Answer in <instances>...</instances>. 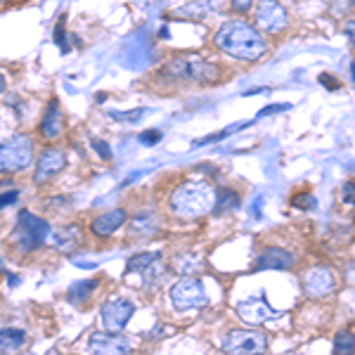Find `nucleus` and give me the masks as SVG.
Masks as SVG:
<instances>
[{
    "label": "nucleus",
    "mask_w": 355,
    "mask_h": 355,
    "mask_svg": "<svg viewBox=\"0 0 355 355\" xmlns=\"http://www.w3.org/2000/svg\"><path fill=\"white\" fill-rule=\"evenodd\" d=\"M216 45L225 55L234 57L242 62H256L266 55L268 45L266 38L259 28L246 24L242 19H230L220 26V31L216 33Z\"/></svg>",
    "instance_id": "obj_1"
},
{
    "label": "nucleus",
    "mask_w": 355,
    "mask_h": 355,
    "mask_svg": "<svg viewBox=\"0 0 355 355\" xmlns=\"http://www.w3.org/2000/svg\"><path fill=\"white\" fill-rule=\"evenodd\" d=\"M216 192L206 180H185L168 194V209L175 218H202L214 211Z\"/></svg>",
    "instance_id": "obj_2"
},
{
    "label": "nucleus",
    "mask_w": 355,
    "mask_h": 355,
    "mask_svg": "<svg viewBox=\"0 0 355 355\" xmlns=\"http://www.w3.org/2000/svg\"><path fill=\"white\" fill-rule=\"evenodd\" d=\"M48 239H50L48 220L33 216L31 211H19L17 225H15V230L10 232L8 242L15 254L24 256V254H33V251H38L41 246H45Z\"/></svg>",
    "instance_id": "obj_3"
},
{
    "label": "nucleus",
    "mask_w": 355,
    "mask_h": 355,
    "mask_svg": "<svg viewBox=\"0 0 355 355\" xmlns=\"http://www.w3.org/2000/svg\"><path fill=\"white\" fill-rule=\"evenodd\" d=\"M162 76L166 81H180V83H216L218 81V67L211 64L199 57H175L162 67Z\"/></svg>",
    "instance_id": "obj_4"
},
{
    "label": "nucleus",
    "mask_w": 355,
    "mask_h": 355,
    "mask_svg": "<svg viewBox=\"0 0 355 355\" xmlns=\"http://www.w3.org/2000/svg\"><path fill=\"white\" fill-rule=\"evenodd\" d=\"M33 164V140L28 135H10L0 140V175L19 173Z\"/></svg>",
    "instance_id": "obj_5"
},
{
    "label": "nucleus",
    "mask_w": 355,
    "mask_h": 355,
    "mask_svg": "<svg viewBox=\"0 0 355 355\" xmlns=\"http://www.w3.org/2000/svg\"><path fill=\"white\" fill-rule=\"evenodd\" d=\"M168 301L178 313H187L204 308L209 303V296H206L204 284L197 277H182L168 289Z\"/></svg>",
    "instance_id": "obj_6"
},
{
    "label": "nucleus",
    "mask_w": 355,
    "mask_h": 355,
    "mask_svg": "<svg viewBox=\"0 0 355 355\" xmlns=\"http://www.w3.org/2000/svg\"><path fill=\"white\" fill-rule=\"evenodd\" d=\"M166 275V268L162 263V256L159 254H137L130 256L128 266H125V277H135L137 287L150 289L154 284H159Z\"/></svg>",
    "instance_id": "obj_7"
},
{
    "label": "nucleus",
    "mask_w": 355,
    "mask_h": 355,
    "mask_svg": "<svg viewBox=\"0 0 355 355\" xmlns=\"http://www.w3.org/2000/svg\"><path fill=\"white\" fill-rule=\"evenodd\" d=\"M268 336L254 329H232L223 341V351L232 355H259L266 353Z\"/></svg>",
    "instance_id": "obj_8"
},
{
    "label": "nucleus",
    "mask_w": 355,
    "mask_h": 355,
    "mask_svg": "<svg viewBox=\"0 0 355 355\" xmlns=\"http://www.w3.org/2000/svg\"><path fill=\"white\" fill-rule=\"evenodd\" d=\"M133 315H135V303L130 299H123V296H112L100 308L102 327L107 331H121L130 322Z\"/></svg>",
    "instance_id": "obj_9"
},
{
    "label": "nucleus",
    "mask_w": 355,
    "mask_h": 355,
    "mask_svg": "<svg viewBox=\"0 0 355 355\" xmlns=\"http://www.w3.org/2000/svg\"><path fill=\"white\" fill-rule=\"evenodd\" d=\"M237 315L239 320L246 324H254V327H259V324H266L270 322V320H277L279 313L275 311V308L268 303V299L263 294H256V296H246L244 301L237 303Z\"/></svg>",
    "instance_id": "obj_10"
},
{
    "label": "nucleus",
    "mask_w": 355,
    "mask_h": 355,
    "mask_svg": "<svg viewBox=\"0 0 355 355\" xmlns=\"http://www.w3.org/2000/svg\"><path fill=\"white\" fill-rule=\"evenodd\" d=\"M254 21L259 31L279 33L287 26V10L277 0H259L254 5Z\"/></svg>",
    "instance_id": "obj_11"
},
{
    "label": "nucleus",
    "mask_w": 355,
    "mask_h": 355,
    "mask_svg": "<svg viewBox=\"0 0 355 355\" xmlns=\"http://www.w3.org/2000/svg\"><path fill=\"white\" fill-rule=\"evenodd\" d=\"M67 166V154L60 147H48L38 154L36 164H33V182L36 185H48L53 178H57Z\"/></svg>",
    "instance_id": "obj_12"
},
{
    "label": "nucleus",
    "mask_w": 355,
    "mask_h": 355,
    "mask_svg": "<svg viewBox=\"0 0 355 355\" xmlns=\"http://www.w3.org/2000/svg\"><path fill=\"white\" fill-rule=\"evenodd\" d=\"M128 223V211L125 209H110L105 211V214L95 216L93 220H90V232H93V237L97 239H107L112 237V234H116L121 227Z\"/></svg>",
    "instance_id": "obj_13"
},
{
    "label": "nucleus",
    "mask_w": 355,
    "mask_h": 355,
    "mask_svg": "<svg viewBox=\"0 0 355 355\" xmlns=\"http://www.w3.org/2000/svg\"><path fill=\"white\" fill-rule=\"evenodd\" d=\"M331 289H334V275H331L329 268L315 266L303 275V291L311 299H322V296L331 294Z\"/></svg>",
    "instance_id": "obj_14"
},
{
    "label": "nucleus",
    "mask_w": 355,
    "mask_h": 355,
    "mask_svg": "<svg viewBox=\"0 0 355 355\" xmlns=\"http://www.w3.org/2000/svg\"><path fill=\"white\" fill-rule=\"evenodd\" d=\"M130 348H133V341L119 331H95L88 339V351L93 353H128Z\"/></svg>",
    "instance_id": "obj_15"
},
{
    "label": "nucleus",
    "mask_w": 355,
    "mask_h": 355,
    "mask_svg": "<svg viewBox=\"0 0 355 355\" xmlns=\"http://www.w3.org/2000/svg\"><path fill=\"white\" fill-rule=\"evenodd\" d=\"M67 128L64 121V112H62L60 100H50L48 107H45L41 123H38V133H41L43 140H57Z\"/></svg>",
    "instance_id": "obj_16"
},
{
    "label": "nucleus",
    "mask_w": 355,
    "mask_h": 355,
    "mask_svg": "<svg viewBox=\"0 0 355 355\" xmlns=\"http://www.w3.org/2000/svg\"><path fill=\"white\" fill-rule=\"evenodd\" d=\"M294 254L279 246H266L256 256V270H289L294 266Z\"/></svg>",
    "instance_id": "obj_17"
},
{
    "label": "nucleus",
    "mask_w": 355,
    "mask_h": 355,
    "mask_svg": "<svg viewBox=\"0 0 355 355\" xmlns=\"http://www.w3.org/2000/svg\"><path fill=\"white\" fill-rule=\"evenodd\" d=\"M128 223H130V230H128L130 239H150L159 232V218L152 211H142V214H137Z\"/></svg>",
    "instance_id": "obj_18"
},
{
    "label": "nucleus",
    "mask_w": 355,
    "mask_h": 355,
    "mask_svg": "<svg viewBox=\"0 0 355 355\" xmlns=\"http://www.w3.org/2000/svg\"><path fill=\"white\" fill-rule=\"evenodd\" d=\"M100 284L97 277H90V279H78L73 282L71 287L67 291V301L73 303V306H83L85 301H90V296H95V289Z\"/></svg>",
    "instance_id": "obj_19"
},
{
    "label": "nucleus",
    "mask_w": 355,
    "mask_h": 355,
    "mask_svg": "<svg viewBox=\"0 0 355 355\" xmlns=\"http://www.w3.org/2000/svg\"><path fill=\"white\" fill-rule=\"evenodd\" d=\"M26 346V331L15 327H0V353H15Z\"/></svg>",
    "instance_id": "obj_20"
},
{
    "label": "nucleus",
    "mask_w": 355,
    "mask_h": 355,
    "mask_svg": "<svg viewBox=\"0 0 355 355\" xmlns=\"http://www.w3.org/2000/svg\"><path fill=\"white\" fill-rule=\"evenodd\" d=\"M50 239H53V246L60 251H71L73 246L78 244V227L76 225H64L57 227L55 232H50Z\"/></svg>",
    "instance_id": "obj_21"
},
{
    "label": "nucleus",
    "mask_w": 355,
    "mask_h": 355,
    "mask_svg": "<svg viewBox=\"0 0 355 355\" xmlns=\"http://www.w3.org/2000/svg\"><path fill=\"white\" fill-rule=\"evenodd\" d=\"M237 206H239V194L234 190L223 187V190L216 192V204H214L216 214H227V211H234Z\"/></svg>",
    "instance_id": "obj_22"
},
{
    "label": "nucleus",
    "mask_w": 355,
    "mask_h": 355,
    "mask_svg": "<svg viewBox=\"0 0 355 355\" xmlns=\"http://www.w3.org/2000/svg\"><path fill=\"white\" fill-rule=\"evenodd\" d=\"M211 10H214V3H211V0H197V3L182 5V8L178 10V15L190 17V19H202V17L211 15Z\"/></svg>",
    "instance_id": "obj_23"
},
{
    "label": "nucleus",
    "mask_w": 355,
    "mask_h": 355,
    "mask_svg": "<svg viewBox=\"0 0 355 355\" xmlns=\"http://www.w3.org/2000/svg\"><path fill=\"white\" fill-rule=\"evenodd\" d=\"M336 353H355V334L353 331H339L334 339Z\"/></svg>",
    "instance_id": "obj_24"
},
{
    "label": "nucleus",
    "mask_w": 355,
    "mask_h": 355,
    "mask_svg": "<svg viewBox=\"0 0 355 355\" xmlns=\"http://www.w3.org/2000/svg\"><path fill=\"white\" fill-rule=\"evenodd\" d=\"M55 43H60L62 53H69V43H67V31H64V17L60 19V24L55 26Z\"/></svg>",
    "instance_id": "obj_25"
},
{
    "label": "nucleus",
    "mask_w": 355,
    "mask_h": 355,
    "mask_svg": "<svg viewBox=\"0 0 355 355\" xmlns=\"http://www.w3.org/2000/svg\"><path fill=\"white\" fill-rule=\"evenodd\" d=\"M145 114V110H135V112H110V116L114 121H137V119Z\"/></svg>",
    "instance_id": "obj_26"
},
{
    "label": "nucleus",
    "mask_w": 355,
    "mask_h": 355,
    "mask_svg": "<svg viewBox=\"0 0 355 355\" xmlns=\"http://www.w3.org/2000/svg\"><path fill=\"white\" fill-rule=\"evenodd\" d=\"M137 140H140L142 145L152 147V145H157V142L162 140V130H145V133H140Z\"/></svg>",
    "instance_id": "obj_27"
},
{
    "label": "nucleus",
    "mask_w": 355,
    "mask_h": 355,
    "mask_svg": "<svg viewBox=\"0 0 355 355\" xmlns=\"http://www.w3.org/2000/svg\"><path fill=\"white\" fill-rule=\"evenodd\" d=\"M341 202H346L348 206H355V182H343Z\"/></svg>",
    "instance_id": "obj_28"
},
{
    "label": "nucleus",
    "mask_w": 355,
    "mask_h": 355,
    "mask_svg": "<svg viewBox=\"0 0 355 355\" xmlns=\"http://www.w3.org/2000/svg\"><path fill=\"white\" fill-rule=\"evenodd\" d=\"M90 145H93V150L100 154V159H105V162H110V159H112V150H110V145H107L105 140H93Z\"/></svg>",
    "instance_id": "obj_29"
},
{
    "label": "nucleus",
    "mask_w": 355,
    "mask_h": 355,
    "mask_svg": "<svg viewBox=\"0 0 355 355\" xmlns=\"http://www.w3.org/2000/svg\"><path fill=\"white\" fill-rule=\"evenodd\" d=\"M17 199H19V190H8L0 194V211L8 209V206H12Z\"/></svg>",
    "instance_id": "obj_30"
},
{
    "label": "nucleus",
    "mask_w": 355,
    "mask_h": 355,
    "mask_svg": "<svg viewBox=\"0 0 355 355\" xmlns=\"http://www.w3.org/2000/svg\"><path fill=\"white\" fill-rule=\"evenodd\" d=\"M315 199L311 197V194H296L294 197V206H299V209H313Z\"/></svg>",
    "instance_id": "obj_31"
},
{
    "label": "nucleus",
    "mask_w": 355,
    "mask_h": 355,
    "mask_svg": "<svg viewBox=\"0 0 355 355\" xmlns=\"http://www.w3.org/2000/svg\"><path fill=\"white\" fill-rule=\"evenodd\" d=\"M251 5H254V0H232L234 12H246V10H251Z\"/></svg>",
    "instance_id": "obj_32"
},
{
    "label": "nucleus",
    "mask_w": 355,
    "mask_h": 355,
    "mask_svg": "<svg viewBox=\"0 0 355 355\" xmlns=\"http://www.w3.org/2000/svg\"><path fill=\"white\" fill-rule=\"evenodd\" d=\"M10 128H12V125H10V123H8V119H5L3 114H0V140H3V137H8Z\"/></svg>",
    "instance_id": "obj_33"
},
{
    "label": "nucleus",
    "mask_w": 355,
    "mask_h": 355,
    "mask_svg": "<svg viewBox=\"0 0 355 355\" xmlns=\"http://www.w3.org/2000/svg\"><path fill=\"white\" fill-rule=\"evenodd\" d=\"M346 36H348V41H351L353 48H355V21H346Z\"/></svg>",
    "instance_id": "obj_34"
},
{
    "label": "nucleus",
    "mask_w": 355,
    "mask_h": 355,
    "mask_svg": "<svg viewBox=\"0 0 355 355\" xmlns=\"http://www.w3.org/2000/svg\"><path fill=\"white\" fill-rule=\"evenodd\" d=\"M5 88H8V78H5L3 73H0V95L5 93Z\"/></svg>",
    "instance_id": "obj_35"
},
{
    "label": "nucleus",
    "mask_w": 355,
    "mask_h": 355,
    "mask_svg": "<svg viewBox=\"0 0 355 355\" xmlns=\"http://www.w3.org/2000/svg\"><path fill=\"white\" fill-rule=\"evenodd\" d=\"M351 73H353V81H355V64H351Z\"/></svg>",
    "instance_id": "obj_36"
},
{
    "label": "nucleus",
    "mask_w": 355,
    "mask_h": 355,
    "mask_svg": "<svg viewBox=\"0 0 355 355\" xmlns=\"http://www.w3.org/2000/svg\"><path fill=\"white\" fill-rule=\"evenodd\" d=\"M3 268H5V266H3V259H0V272H3Z\"/></svg>",
    "instance_id": "obj_37"
},
{
    "label": "nucleus",
    "mask_w": 355,
    "mask_h": 355,
    "mask_svg": "<svg viewBox=\"0 0 355 355\" xmlns=\"http://www.w3.org/2000/svg\"><path fill=\"white\" fill-rule=\"evenodd\" d=\"M0 187H3V180H0Z\"/></svg>",
    "instance_id": "obj_38"
},
{
    "label": "nucleus",
    "mask_w": 355,
    "mask_h": 355,
    "mask_svg": "<svg viewBox=\"0 0 355 355\" xmlns=\"http://www.w3.org/2000/svg\"><path fill=\"white\" fill-rule=\"evenodd\" d=\"M351 3H355V0H351Z\"/></svg>",
    "instance_id": "obj_39"
}]
</instances>
